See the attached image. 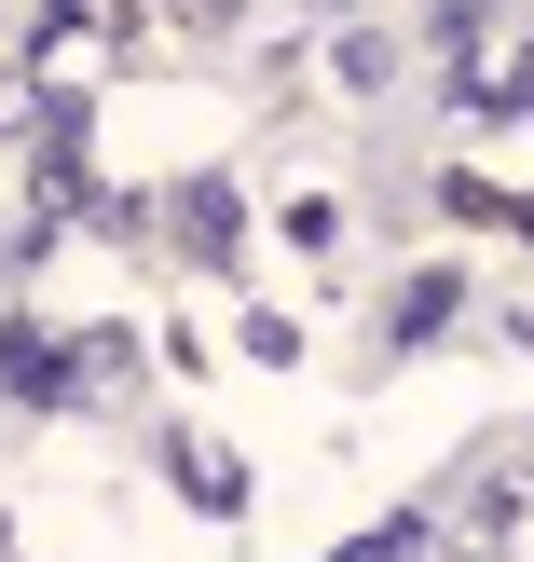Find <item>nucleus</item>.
<instances>
[{"label": "nucleus", "mask_w": 534, "mask_h": 562, "mask_svg": "<svg viewBox=\"0 0 534 562\" xmlns=\"http://www.w3.org/2000/svg\"><path fill=\"white\" fill-rule=\"evenodd\" d=\"M164 220H179V261H234V234H247V206H234V192H219V179H179V192H164Z\"/></svg>", "instance_id": "nucleus-2"}, {"label": "nucleus", "mask_w": 534, "mask_h": 562, "mask_svg": "<svg viewBox=\"0 0 534 562\" xmlns=\"http://www.w3.org/2000/svg\"><path fill=\"white\" fill-rule=\"evenodd\" d=\"M439 316H453V274H411V289L398 302H384V344H425V329Z\"/></svg>", "instance_id": "nucleus-3"}, {"label": "nucleus", "mask_w": 534, "mask_h": 562, "mask_svg": "<svg viewBox=\"0 0 534 562\" xmlns=\"http://www.w3.org/2000/svg\"><path fill=\"white\" fill-rule=\"evenodd\" d=\"M179 494H192V508H247V481L219 453H192V439H179Z\"/></svg>", "instance_id": "nucleus-4"}, {"label": "nucleus", "mask_w": 534, "mask_h": 562, "mask_svg": "<svg viewBox=\"0 0 534 562\" xmlns=\"http://www.w3.org/2000/svg\"><path fill=\"white\" fill-rule=\"evenodd\" d=\"M82 344H55V329H0V384H14L27 412H82Z\"/></svg>", "instance_id": "nucleus-1"}]
</instances>
